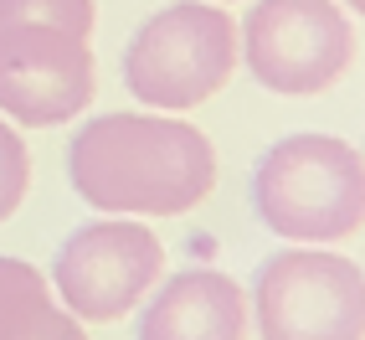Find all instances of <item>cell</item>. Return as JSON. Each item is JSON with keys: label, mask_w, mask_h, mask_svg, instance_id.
<instances>
[{"label": "cell", "mask_w": 365, "mask_h": 340, "mask_svg": "<svg viewBox=\"0 0 365 340\" xmlns=\"http://www.w3.org/2000/svg\"><path fill=\"white\" fill-rule=\"evenodd\" d=\"M257 340H365V269L334 248H278L247 284Z\"/></svg>", "instance_id": "277c9868"}, {"label": "cell", "mask_w": 365, "mask_h": 340, "mask_svg": "<svg viewBox=\"0 0 365 340\" xmlns=\"http://www.w3.org/2000/svg\"><path fill=\"white\" fill-rule=\"evenodd\" d=\"M252 211L278 242H350L365 232V155L339 134H283L252 165Z\"/></svg>", "instance_id": "7a4b0ae2"}, {"label": "cell", "mask_w": 365, "mask_h": 340, "mask_svg": "<svg viewBox=\"0 0 365 340\" xmlns=\"http://www.w3.org/2000/svg\"><path fill=\"white\" fill-rule=\"evenodd\" d=\"M165 274V248L139 216H103L62 237L52 289L83 325H113L134 314Z\"/></svg>", "instance_id": "8992f818"}, {"label": "cell", "mask_w": 365, "mask_h": 340, "mask_svg": "<svg viewBox=\"0 0 365 340\" xmlns=\"http://www.w3.org/2000/svg\"><path fill=\"white\" fill-rule=\"evenodd\" d=\"M247 335H252L247 289L211 263L160 279L134 325V340H247Z\"/></svg>", "instance_id": "ba28073f"}, {"label": "cell", "mask_w": 365, "mask_h": 340, "mask_svg": "<svg viewBox=\"0 0 365 340\" xmlns=\"http://www.w3.org/2000/svg\"><path fill=\"white\" fill-rule=\"evenodd\" d=\"M237 36L247 78L278 99L329 93L355 62V26L339 0H252Z\"/></svg>", "instance_id": "5b68a950"}, {"label": "cell", "mask_w": 365, "mask_h": 340, "mask_svg": "<svg viewBox=\"0 0 365 340\" xmlns=\"http://www.w3.org/2000/svg\"><path fill=\"white\" fill-rule=\"evenodd\" d=\"M216 6H227V0H216Z\"/></svg>", "instance_id": "4fadbf2b"}, {"label": "cell", "mask_w": 365, "mask_h": 340, "mask_svg": "<svg viewBox=\"0 0 365 340\" xmlns=\"http://www.w3.org/2000/svg\"><path fill=\"white\" fill-rule=\"evenodd\" d=\"M98 93L93 36L57 26H0V114L26 129H57Z\"/></svg>", "instance_id": "52a82bcc"}, {"label": "cell", "mask_w": 365, "mask_h": 340, "mask_svg": "<svg viewBox=\"0 0 365 340\" xmlns=\"http://www.w3.org/2000/svg\"><path fill=\"white\" fill-rule=\"evenodd\" d=\"M360 155H365V150H360Z\"/></svg>", "instance_id": "5bb4252c"}, {"label": "cell", "mask_w": 365, "mask_h": 340, "mask_svg": "<svg viewBox=\"0 0 365 340\" xmlns=\"http://www.w3.org/2000/svg\"><path fill=\"white\" fill-rule=\"evenodd\" d=\"M26 186H31L26 139L16 134L11 119H0V222H6V216H16V206L26 201Z\"/></svg>", "instance_id": "8fae6325"}, {"label": "cell", "mask_w": 365, "mask_h": 340, "mask_svg": "<svg viewBox=\"0 0 365 340\" xmlns=\"http://www.w3.org/2000/svg\"><path fill=\"white\" fill-rule=\"evenodd\" d=\"M339 6H345L350 16H365V0H339Z\"/></svg>", "instance_id": "7c38bea8"}, {"label": "cell", "mask_w": 365, "mask_h": 340, "mask_svg": "<svg viewBox=\"0 0 365 340\" xmlns=\"http://www.w3.org/2000/svg\"><path fill=\"white\" fill-rule=\"evenodd\" d=\"M0 340H88V325L31 263L0 258Z\"/></svg>", "instance_id": "9c48e42d"}, {"label": "cell", "mask_w": 365, "mask_h": 340, "mask_svg": "<svg viewBox=\"0 0 365 340\" xmlns=\"http://www.w3.org/2000/svg\"><path fill=\"white\" fill-rule=\"evenodd\" d=\"M72 191L103 216H185L216 191V144L160 114H98L67 144Z\"/></svg>", "instance_id": "6da1fadb"}, {"label": "cell", "mask_w": 365, "mask_h": 340, "mask_svg": "<svg viewBox=\"0 0 365 340\" xmlns=\"http://www.w3.org/2000/svg\"><path fill=\"white\" fill-rule=\"evenodd\" d=\"M93 0H0V26H57L93 36Z\"/></svg>", "instance_id": "30bf717a"}, {"label": "cell", "mask_w": 365, "mask_h": 340, "mask_svg": "<svg viewBox=\"0 0 365 340\" xmlns=\"http://www.w3.org/2000/svg\"><path fill=\"white\" fill-rule=\"evenodd\" d=\"M242 62V36L227 6L175 0L155 11L124 46V88L155 114H190L216 99Z\"/></svg>", "instance_id": "3957f363"}]
</instances>
